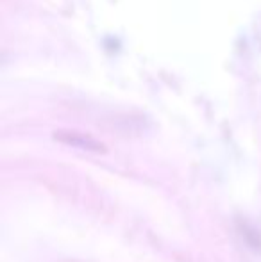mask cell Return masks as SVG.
I'll use <instances>...</instances> for the list:
<instances>
[{
  "label": "cell",
  "mask_w": 261,
  "mask_h": 262,
  "mask_svg": "<svg viewBox=\"0 0 261 262\" xmlns=\"http://www.w3.org/2000/svg\"><path fill=\"white\" fill-rule=\"evenodd\" d=\"M56 138H59L61 141L72 143V145L83 146V148H95V150L101 148V145H98V143H95L91 138H88V136L75 134V132H59V134H56Z\"/></svg>",
  "instance_id": "1"
}]
</instances>
